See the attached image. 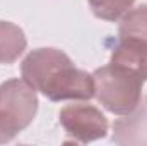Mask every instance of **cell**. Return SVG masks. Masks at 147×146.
I'll use <instances>...</instances> for the list:
<instances>
[{"instance_id": "7", "label": "cell", "mask_w": 147, "mask_h": 146, "mask_svg": "<svg viewBox=\"0 0 147 146\" xmlns=\"http://www.w3.org/2000/svg\"><path fill=\"white\" fill-rule=\"evenodd\" d=\"M24 31L9 21H0V64H14L26 50Z\"/></svg>"}, {"instance_id": "5", "label": "cell", "mask_w": 147, "mask_h": 146, "mask_svg": "<svg viewBox=\"0 0 147 146\" xmlns=\"http://www.w3.org/2000/svg\"><path fill=\"white\" fill-rule=\"evenodd\" d=\"M111 141L116 145L147 146V96L140 98L137 107L123 119L113 122Z\"/></svg>"}, {"instance_id": "10", "label": "cell", "mask_w": 147, "mask_h": 146, "mask_svg": "<svg viewBox=\"0 0 147 146\" xmlns=\"http://www.w3.org/2000/svg\"><path fill=\"white\" fill-rule=\"evenodd\" d=\"M9 141H12V139H10V138H9V136H7V134L2 131V129H0V145H3V143H9Z\"/></svg>"}, {"instance_id": "1", "label": "cell", "mask_w": 147, "mask_h": 146, "mask_svg": "<svg viewBox=\"0 0 147 146\" xmlns=\"http://www.w3.org/2000/svg\"><path fill=\"white\" fill-rule=\"evenodd\" d=\"M22 79L51 102L91 100L94 77L74 65L72 59L58 48H36L21 64Z\"/></svg>"}, {"instance_id": "8", "label": "cell", "mask_w": 147, "mask_h": 146, "mask_svg": "<svg viewBox=\"0 0 147 146\" xmlns=\"http://www.w3.org/2000/svg\"><path fill=\"white\" fill-rule=\"evenodd\" d=\"M118 36L125 41H135L147 46V3L130 9L120 23Z\"/></svg>"}, {"instance_id": "3", "label": "cell", "mask_w": 147, "mask_h": 146, "mask_svg": "<svg viewBox=\"0 0 147 146\" xmlns=\"http://www.w3.org/2000/svg\"><path fill=\"white\" fill-rule=\"evenodd\" d=\"M38 112L36 89L24 79H9L0 84V129L14 139Z\"/></svg>"}, {"instance_id": "6", "label": "cell", "mask_w": 147, "mask_h": 146, "mask_svg": "<svg viewBox=\"0 0 147 146\" xmlns=\"http://www.w3.org/2000/svg\"><path fill=\"white\" fill-rule=\"evenodd\" d=\"M111 64L127 67L134 72L140 74L147 79V46L135 43V41H125L120 40V43L111 52Z\"/></svg>"}, {"instance_id": "9", "label": "cell", "mask_w": 147, "mask_h": 146, "mask_svg": "<svg viewBox=\"0 0 147 146\" xmlns=\"http://www.w3.org/2000/svg\"><path fill=\"white\" fill-rule=\"evenodd\" d=\"M134 2L135 0H89V7L98 19L115 23L132 9Z\"/></svg>"}, {"instance_id": "2", "label": "cell", "mask_w": 147, "mask_h": 146, "mask_svg": "<svg viewBox=\"0 0 147 146\" xmlns=\"http://www.w3.org/2000/svg\"><path fill=\"white\" fill-rule=\"evenodd\" d=\"M92 77L94 96L111 113L127 115L137 107L142 98V86L146 77L127 67L110 62L108 65L96 69Z\"/></svg>"}, {"instance_id": "4", "label": "cell", "mask_w": 147, "mask_h": 146, "mask_svg": "<svg viewBox=\"0 0 147 146\" xmlns=\"http://www.w3.org/2000/svg\"><path fill=\"white\" fill-rule=\"evenodd\" d=\"M60 124L75 143H91L108 134L110 124L105 113L94 105L75 103L60 110Z\"/></svg>"}]
</instances>
